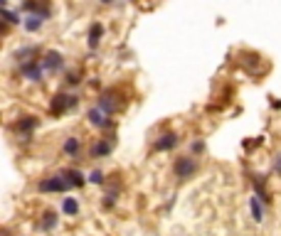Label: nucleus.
<instances>
[{
  "mask_svg": "<svg viewBox=\"0 0 281 236\" xmlns=\"http://www.w3.org/2000/svg\"><path fill=\"white\" fill-rule=\"evenodd\" d=\"M72 187H74V185H72V182L62 175V172L50 175V177H44V180L37 185V190H40V192H69Z\"/></svg>",
  "mask_w": 281,
  "mask_h": 236,
  "instance_id": "nucleus-1",
  "label": "nucleus"
},
{
  "mask_svg": "<svg viewBox=\"0 0 281 236\" xmlns=\"http://www.w3.org/2000/svg\"><path fill=\"white\" fill-rule=\"evenodd\" d=\"M173 172H175V177H178V180H190V177L197 172L195 158H190V155L178 158V160H175V165H173Z\"/></svg>",
  "mask_w": 281,
  "mask_h": 236,
  "instance_id": "nucleus-2",
  "label": "nucleus"
},
{
  "mask_svg": "<svg viewBox=\"0 0 281 236\" xmlns=\"http://www.w3.org/2000/svg\"><path fill=\"white\" fill-rule=\"evenodd\" d=\"M79 103V96L77 94H64V91H59L55 98H52V106H50V111L55 113V116H59V113L69 111V109H74Z\"/></svg>",
  "mask_w": 281,
  "mask_h": 236,
  "instance_id": "nucleus-3",
  "label": "nucleus"
},
{
  "mask_svg": "<svg viewBox=\"0 0 281 236\" xmlns=\"http://www.w3.org/2000/svg\"><path fill=\"white\" fill-rule=\"evenodd\" d=\"M20 74L28 79V82H42L44 79V67L40 59H30V62H22L20 64Z\"/></svg>",
  "mask_w": 281,
  "mask_h": 236,
  "instance_id": "nucleus-4",
  "label": "nucleus"
},
{
  "mask_svg": "<svg viewBox=\"0 0 281 236\" xmlns=\"http://www.w3.org/2000/svg\"><path fill=\"white\" fill-rule=\"evenodd\" d=\"M178 143H180V136H178V133H163L160 138L155 140L153 148L158 150V153H168V150H173Z\"/></svg>",
  "mask_w": 281,
  "mask_h": 236,
  "instance_id": "nucleus-5",
  "label": "nucleus"
},
{
  "mask_svg": "<svg viewBox=\"0 0 281 236\" xmlns=\"http://www.w3.org/2000/svg\"><path fill=\"white\" fill-rule=\"evenodd\" d=\"M40 62H42L44 71H52V74H55V71H59L62 67H64V57L59 55V52H47V55H44L42 59H40Z\"/></svg>",
  "mask_w": 281,
  "mask_h": 236,
  "instance_id": "nucleus-6",
  "label": "nucleus"
},
{
  "mask_svg": "<svg viewBox=\"0 0 281 236\" xmlns=\"http://www.w3.org/2000/svg\"><path fill=\"white\" fill-rule=\"evenodd\" d=\"M113 150V140L109 138H99L94 145H91V150H89V155L91 158H106V155H111Z\"/></svg>",
  "mask_w": 281,
  "mask_h": 236,
  "instance_id": "nucleus-7",
  "label": "nucleus"
},
{
  "mask_svg": "<svg viewBox=\"0 0 281 236\" xmlns=\"http://www.w3.org/2000/svg\"><path fill=\"white\" fill-rule=\"evenodd\" d=\"M86 118H89V123L97 125V128H109V125H111V121L106 118V113L101 111V109H89Z\"/></svg>",
  "mask_w": 281,
  "mask_h": 236,
  "instance_id": "nucleus-8",
  "label": "nucleus"
},
{
  "mask_svg": "<svg viewBox=\"0 0 281 236\" xmlns=\"http://www.w3.org/2000/svg\"><path fill=\"white\" fill-rule=\"evenodd\" d=\"M37 123H40V118H37V116H25V118H20V121L15 123V130L28 136V133H32V130L37 128Z\"/></svg>",
  "mask_w": 281,
  "mask_h": 236,
  "instance_id": "nucleus-9",
  "label": "nucleus"
},
{
  "mask_svg": "<svg viewBox=\"0 0 281 236\" xmlns=\"http://www.w3.org/2000/svg\"><path fill=\"white\" fill-rule=\"evenodd\" d=\"M97 109H101V111L106 113V116L116 113V109H119V106H116V101H113V94H111V91H106V94H101V96H99V106H97Z\"/></svg>",
  "mask_w": 281,
  "mask_h": 236,
  "instance_id": "nucleus-10",
  "label": "nucleus"
},
{
  "mask_svg": "<svg viewBox=\"0 0 281 236\" xmlns=\"http://www.w3.org/2000/svg\"><path fill=\"white\" fill-rule=\"evenodd\" d=\"M44 25V17L42 15H28L25 20H22V28L28 30V32H40Z\"/></svg>",
  "mask_w": 281,
  "mask_h": 236,
  "instance_id": "nucleus-11",
  "label": "nucleus"
},
{
  "mask_svg": "<svg viewBox=\"0 0 281 236\" xmlns=\"http://www.w3.org/2000/svg\"><path fill=\"white\" fill-rule=\"evenodd\" d=\"M59 172H62V175H64V177H67L74 187H84L86 180H84V175H82L79 170H74V167H64V170H59Z\"/></svg>",
  "mask_w": 281,
  "mask_h": 236,
  "instance_id": "nucleus-12",
  "label": "nucleus"
},
{
  "mask_svg": "<svg viewBox=\"0 0 281 236\" xmlns=\"http://www.w3.org/2000/svg\"><path fill=\"white\" fill-rule=\"evenodd\" d=\"M101 35H104V28H101L99 22H94V25L89 28V37H86V42H89V47H91V49H97V47H99Z\"/></svg>",
  "mask_w": 281,
  "mask_h": 236,
  "instance_id": "nucleus-13",
  "label": "nucleus"
},
{
  "mask_svg": "<svg viewBox=\"0 0 281 236\" xmlns=\"http://www.w3.org/2000/svg\"><path fill=\"white\" fill-rule=\"evenodd\" d=\"M249 207H252V217L254 222H264V207H262V199L254 195L252 199H249Z\"/></svg>",
  "mask_w": 281,
  "mask_h": 236,
  "instance_id": "nucleus-14",
  "label": "nucleus"
},
{
  "mask_svg": "<svg viewBox=\"0 0 281 236\" xmlns=\"http://www.w3.org/2000/svg\"><path fill=\"white\" fill-rule=\"evenodd\" d=\"M62 214H67V217H77V214H79V202H77L74 197H67V199L62 202Z\"/></svg>",
  "mask_w": 281,
  "mask_h": 236,
  "instance_id": "nucleus-15",
  "label": "nucleus"
},
{
  "mask_svg": "<svg viewBox=\"0 0 281 236\" xmlns=\"http://www.w3.org/2000/svg\"><path fill=\"white\" fill-rule=\"evenodd\" d=\"M79 148H82V143H79V138H74V136H69V138L64 140V153L69 155V158H74V155H79Z\"/></svg>",
  "mask_w": 281,
  "mask_h": 236,
  "instance_id": "nucleus-16",
  "label": "nucleus"
},
{
  "mask_svg": "<svg viewBox=\"0 0 281 236\" xmlns=\"http://www.w3.org/2000/svg\"><path fill=\"white\" fill-rule=\"evenodd\" d=\"M40 226H42L44 231H52L57 226V214L55 212H44L42 214V222H40Z\"/></svg>",
  "mask_w": 281,
  "mask_h": 236,
  "instance_id": "nucleus-17",
  "label": "nucleus"
},
{
  "mask_svg": "<svg viewBox=\"0 0 281 236\" xmlns=\"http://www.w3.org/2000/svg\"><path fill=\"white\" fill-rule=\"evenodd\" d=\"M32 55H37V47H25V49H20V52H17V59H22V62H30L28 57H32Z\"/></svg>",
  "mask_w": 281,
  "mask_h": 236,
  "instance_id": "nucleus-18",
  "label": "nucleus"
},
{
  "mask_svg": "<svg viewBox=\"0 0 281 236\" xmlns=\"http://www.w3.org/2000/svg\"><path fill=\"white\" fill-rule=\"evenodd\" d=\"M5 22H8V25H20L17 13H13V10H8V8H5Z\"/></svg>",
  "mask_w": 281,
  "mask_h": 236,
  "instance_id": "nucleus-19",
  "label": "nucleus"
},
{
  "mask_svg": "<svg viewBox=\"0 0 281 236\" xmlns=\"http://www.w3.org/2000/svg\"><path fill=\"white\" fill-rule=\"evenodd\" d=\"M89 182H94V185H101V182H104V172H101V170H94V172L89 175Z\"/></svg>",
  "mask_w": 281,
  "mask_h": 236,
  "instance_id": "nucleus-20",
  "label": "nucleus"
},
{
  "mask_svg": "<svg viewBox=\"0 0 281 236\" xmlns=\"http://www.w3.org/2000/svg\"><path fill=\"white\" fill-rule=\"evenodd\" d=\"M193 150H195V153H202V150H205V143H202V140H195V143H193Z\"/></svg>",
  "mask_w": 281,
  "mask_h": 236,
  "instance_id": "nucleus-21",
  "label": "nucleus"
},
{
  "mask_svg": "<svg viewBox=\"0 0 281 236\" xmlns=\"http://www.w3.org/2000/svg\"><path fill=\"white\" fill-rule=\"evenodd\" d=\"M67 82H69V86H77V84L82 82V79H79L77 74H69V79H67Z\"/></svg>",
  "mask_w": 281,
  "mask_h": 236,
  "instance_id": "nucleus-22",
  "label": "nucleus"
},
{
  "mask_svg": "<svg viewBox=\"0 0 281 236\" xmlns=\"http://www.w3.org/2000/svg\"><path fill=\"white\" fill-rule=\"evenodd\" d=\"M274 167H276V172H281V155H276V163H274Z\"/></svg>",
  "mask_w": 281,
  "mask_h": 236,
  "instance_id": "nucleus-23",
  "label": "nucleus"
},
{
  "mask_svg": "<svg viewBox=\"0 0 281 236\" xmlns=\"http://www.w3.org/2000/svg\"><path fill=\"white\" fill-rule=\"evenodd\" d=\"M99 3H104V5H109V3H113V0H99Z\"/></svg>",
  "mask_w": 281,
  "mask_h": 236,
  "instance_id": "nucleus-24",
  "label": "nucleus"
},
{
  "mask_svg": "<svg viewBox=\"0 0 281 236\" xmlns=\"http://www.w3.org/2000/svg\"><path fill=\"white\" fill-rule=\"evenodd\" d=\"M3 3H8V0H3Z\"/></svg>",
  "mask_w": 281,
  "mask_h": 236,
  "instance_id": "nucleus-25",
  "label": "nucleus"
}]
</instances>
